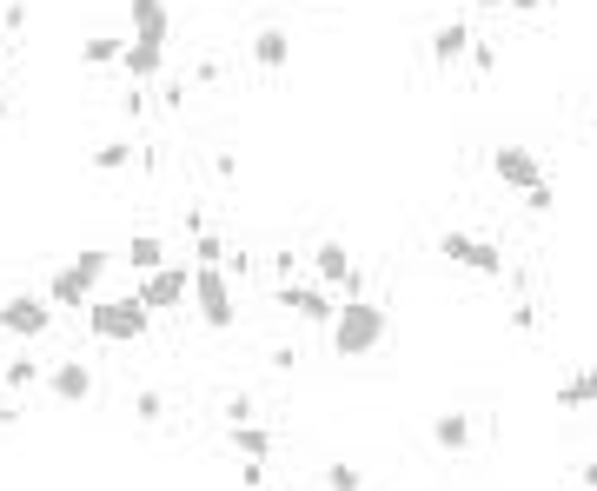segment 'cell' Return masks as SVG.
<instances>
[{
    "label": "cell",
    "mask_w": 597,
    "mask_h": 491,
    "mask_svg": "<svg viewBox=\"0 0 597 491\" xmlns=\"http://www.w3.org/2000/svg\"><path fill=\"white\" fill-rule=\"evenodd\" d=\"M385 333H392V313L385 306H372V299H339L332 306V319H326V339H332V352L339 359H372L379 346H385Z\"/></svg>",
    "instance_id": "cell-1"
},
{
    "label": "cell",
    "mask_w": 597,
    "mask_h": 491,
    "mask_svg": "<svg viewBox=\"0 0 597 491\" xmlns=\"http://www.w3.org/2000/svg\"><path fill=\"white\" fill-rule=\"evenodd\" d=\"M106 266H113L106 246H86L80 259L53 266V279H47V306H53V313H80V306L100 293V273H106Z\"/></svg>",
    "instance_id": "cell-2"
},
{
    "label": "cell",
    "mask_w": 597,
    "mask_h": 491,
    "mask_svg": "<svg viewBox=\"0 0 597 491\" xmlns=\"http://www.w3.org/2000/svg\"><path fill=\"white\" fill-rule=\"evenodd\" d=\"M86 333L100 346H133V339L153 333V313L140 306V293H126V299H86Z\"/></svg>",
    "instance_id": "cell-3"
},
{
    "label": "cell",
    "mask_w": 597,
    "mask_h": 491,
    "mask_svg": "<svg viewBox=\"0 0 597 491\" xmlns=\"http://www.w3.org/2000/svg\"><path fill=\"white\" fill-rule=\"evenodd\" d=\"M193 306H199L206 333H233V326H239V306H233V279H226V266H193Z\"/></svg>",
    "instance_id": "cell-4"
},
{
    "label": "cell",
    "mask_w": 597,
    "mask_h": 491,
    "mask_svg": "<svg viewBox=\"0 0 597 491\" xmlns=\"http://www.w3.org/2000/svg\"><path fill=\"white\" fill-rule=\"evenodd\" d=\"M0 333H7L13 346L47 339V333H53V306H47V293H13V299H0Z\"/></svg>",
    "instance_id": "cell-5"
},
{
    "label": "cell",
    "mask_w": 597,
    "mask_h": 491,
    "mask_svg": "<svg viewBox=\"0 0 597 491\" xmlns=\"http://www.w3.org/2000/svg\"><path fill=\"white\" fill-rule=\"evenodd\" d=\"M140 306L146 313H179L186 299H193V273L186 266H153V273H140Z\"/></svg>",
    "instance_id": "cell-6"
},
{
    "label": "cell",
    "mask_w": 597,
    "mask_h": 491,
    "mask_svg": "<svg viewBox=\"0 0 597 491\" xmlns=\"http://www.w3.org/2000/svg\"><path fill=\"white\" fill-rule=\"evenodd\" d=\"M312 279H319L326 293H339V299L359 293V266H352V253H346L339 239H319V246H312Z\"/></svg>",
    "instance_id": "cell-7"
},
{
    "label": "cell",
    "mask_w": 597,
    "mask_h": 491,
    "mask_svg": "<svg viewBox=\"0 0 597 491\" xmlns=\"http://www.w3.org/2000/svg\"><path fill=\"white\" fill-rule=\"evenodd\" d=\"M279 306H286V313H299L306 326H326V319H332V306H339V293H326L319 279H279Z\"/></svg>",
    "instance_id": "cell-8"
},
{
    "label": "cell",
    "mask_w": 597,
    "mask_h": 491,
    "mask_svg": "<svg viewBox=\"0 0 597 491\" xmlns=\"http://www.w3.org/2000/svg\"><path fill=\"white\" fill-rule=\"evenodd\" d=\"M40 386H47L60 406H86L100 379H93V366H86V359H66V366H47V379H40Z\"/></svg>",
    "instance_id": "cell-9"
},
{
    "label": "cell",
    "mask_w": 597,
    "mask_h": 491,
    "mask_svg": "<svg viewBox=\"0 0 597 491\" xmlns=\"http://www.w3.org/2000/svg\"><path fill=\"white\" fill-rule=\"evenodd\" d=\"M492 173H498L512 193H525V186H538V180H545V166H538V153H532V146H498V153H492Z\"/></svg>",
    "instance_id": "cell-10"
},
{
    "label": "cell",
    "mask_w": 597,
    "mask_h": 491,
    "mask_svg": "<svg viewBox=\"0 0 597 491\" xmlns=\"http://www.w3.org/2000/svg\"><path fill=\"white\" fill-rule=\"evenodd\" d=\"M253 67L259 73H286L292 67V33L286 27H259L253 33Z\"/></svg>",
    "instance_id": "cell-11"
},
{
    "label": "cell",
    "mask_w": 597,
    "mask_h": 491,
    "mask_svg": "<svg viewBox=\"0 0 597 491\" xmlns=\"http://www.w3.org/2000/svg\"><path fill=\"white\" fill-rule=\"evenodd\" d=\"M40 379H47V366H40V359H33L27 346H20V352H13V359L0 366V392H7V399H20V392H33Z\"/></svg>",
    "instance_id": "cell-12"
},
{
    "label": "cell",
    "mask_w": 597,
    "mask_h": 491,
    "mask_svg": "<svg viewBox=\"0 0 597 491\" xmlns=\"http://www.w3.org/2000/svg\"><path fill=\"white\" fill-rule=\"evenodd\" d=\"M432 446H439L445 459H465V452H472V419H465V412H439V419H432Z\"/></svg>",
    "instance_id": "cell-13"
},
{
    "label": "cell",
    "mask_w": 597,
    "mask_h": 491,
    "mask_svg": "<svg viewBox=\"0 0 597 491\" xmlns=\"http://www.w3.org/2000/svg\"><path fill=\"white\" fill-rule=\"evenodd\" d=\"M465 47H472V27L452 13V20L432 33V67H459V60H465Z\"/></svg>",
    "instance_id": "cell-14"
},
{
    "label": "cell",
    "mask_w": 597,
    "mask_h": 491,
    "mask_svg": "<svg viewBox=\"0 0 597 491\" xmlns=\"http://www.w3.org/2000/svg\"><path fill=\"white\" fill-rule=\"evenodd\" d=\"M226 446H233L239 459H272V432H266V426H253V419L226 426Z\"/></svg>",
    "instance_id": "cell-15"
},
{
    "label": "cell",
    "mask_w": 597,
    "mask_h": 491,
    "mask_svg": "<svg viewBox=\"0 0 597 491\" xmlns=\"http://www.w3.org/2000/svg\"><path fill=\"white\" fill-rule=\"evenodd\" d=\"M133 40L166 47V0H133Z\"/></svg>",
    "instance_id": "cell-16"
},
{
    "label": "cell",
    "mask_w": 597,
    "mask_h": 491,
    "mask_svg": "<svg viewBox=\"0 0 597 491\" xmlns=\"http://www.w3.org/2000/svg\"><path fill=\"white\" fill-rule=\"evenodd\" d=\"M126 266H133V273H153V266H166V239H153V233H133V239H126Z\"/></svg>",
    "instance_id": "cell-17"
},
{
    "label": "cell",
    "mask_w": 597,
    "mask_h": 491,
    "mask_svg": "<svg viewBox=\"0 0 597 491\" xmlns=\"http://www.w3.org/2000/svg\"><path fill=\"white\" fill-rule=\"evenodd\" d=\"M558 406H572V412H578V406H597V372H591V366L572 372V379L558 386Z\"/></svg>",
    "instance_id": "cell-18"
},
{
    "label": "cell",
    "mask_w": 597,
    "mask_h": 491,
    "mask_svg": "<svg viewBox=\"0 0 597 491\" xmlns=\"http://www.w3.org/2000/svg\"><path fill=\"white\" fill-rule=\"evenodd\" d=\"M120 53H126V40H113V33L80 40V60H86V67H120Z\"/></svg>",
    "instance_id": "cell-19"
},
{
    "label": "cell",
    "mask_w": 597,
    "mask_h": 491,
    "mask_svg": "<svg viewBox=\"0 0 597 491\" xmlns=\"http://www.w3.org/2000/svg\"><path fill=\"white\" fill-rule=\"evenodd\" d=\"M86 166H93V173H126V166H133V140H106V146H93Z\"/></svg>",
    "instance_id": "cell-20"
},
{
    "label": "cell",
    "mask_w": 597,
    "mask_h": 491,
    "mask_svg": "<svg viewBox=\"0 0 597 491\" xmlns=\"http://www.w3.org/2000/svg\"><path fill=\"white\" fill-rule=\"evenodd\" d=\"M472 246H478V233H459V226H445V233H439V259H452V266H465V259H472Z\"/></svg>",
    "instance_id": "cell-21"
},
{
    "label": "cell",
    "mask_w": 597,
    "mask_h": 491,
    "mask_svg": "<svg viewBox=\"0 0 597 491\" xmlns=\"http://www.w3.org/2000/svg\"><path fill=\"white\" fill-rule=\"evenodd\" d=\"M465 266H472V273H478V279H505V253H498V246H492V239H478V246H472V259H465Z\"/></svg>",
    "instance_id": "cell-22"
},
{
    "label": "cell",
    "mask_w": 597,
    "mask_h": 491,
    "mask_svg": "<svg viewBox=\"0 0 597 491\" xmlns=\"http://www.w3.org/2000/svg\"><path fill=\"white\" fill-rule=\"evenodd\" d=\"M133 419H140V426H159V419H166V399H159L153 386H140V392H133Z\"/></svg>",
    "instance_id": "cell-23"
},
{
    "label": "cell",
    "mask_w": 597,
    "mask_h": 491,
    "mask_svg": "<svg viewBox=\"0 0 597 491\" xmlns=\"http://www.w3.org/2000/svg\"><path fill=\"white\" fill-rule=\"evenodd\" d=\"M319 485H332V491H359V485H372V479H366L359 466H326V472H319Z\"/></svg>",
    "instance_id": "cell-24"
},
{
    "label": "cell",
    "mask_w": 597,
    "mask_h": 491,
    "mask_svg": "<svg viewBox=\"0 0 597 491\" xmlns=\"http://www.w3.org/2000/svg\"><path fill=\"white\" fill-rule=\"evenodd\" d=\"M219 266H226V279H253V273H259L253 246H226V259H219Z\"/></svg>",
    "instance_id": "cell-25"
},
{
    "label": "cell",
    "mask_w": 597,
    "mask_h": 491,
    "mask_svg": "<svg viewBox=\"0 0 597 491\" xmlns=\"http://www.w3.org/2000/svg\"><path fill=\"white\" fill-rule=\"evenodd\" d=\"M226 259V239H213V233H193V266H219Z\"/></svg>",
    "instance_id": "cell-26"
},
{
    "label": "cell",
    "mask_w": 597,
    "mask_h": 491,
    "mask_svg": "<svg viewBox=\"0 0 597 491\" xmlns=\"http://www.w3.org/2000/svg\"><path fill=\"white\" fill-rule=\"evenodd\" d=\"M465 60H472L478 73H498V47H492V40H472V47H465Z\"/></svg>",
    "instance_id": "cell-27"
},
{
    "label": "cell",
    "mask_w": 597,
    "mask_h": 491,
    "mask_svg": "<svg viewBox=\"0 0 597 491\" xmlns=\"http://www.w3.org/2000/svg\"><path fill=\"white\" fill-rule=\"evenodd\" d=\"M266 366H272V372H299V352L279 339V346H266Z\"/></svg>",
    "instance_id": "cell-28"
},
{
    "label": "cell",
    "mask_w": 597,
    "mask_h": 491,
    "mask_svg": "<svg viewBox=\"0 0 597 491\" xmlns=\"http://www.w3.org/2000/svg\"><path fill=\"white\" fill-rule=\"evenodd\" d=\"M512 333H538V306H532V299L512 306Z\"/></svg>",
    "instance_id": "cell-29"
},
{
    "label": "cell",
    "mask_w": 597,
    "mask_h": 491,
    "mask_svg": "<svg viewBox=\"0 0 597 491\" xmlns=\"http://www.w3.org/2000/svg\"><path fill=\"white\" fill-rule=\"evenodd\" d=\"M525 206H532V213H552V206H558V200H552V186H545V180H538V186H525Z\"/></svg>",
    "instance_id": "cell-30"
},
{
    "label": "cell",
    "mask_w": 597,
    "mask_h": 491,
    "mask_svg": "<svg viewBox=\"0 0 597 491\" xmlns=\"http://www.w3.org/2000/svg\"><path fill=\"white\" fill-rule=\"evenodd\" d=\"M0 27H7V33H20V27H27V7H20V0H7V7H0Z\"/></svg>",
    "instance_id": "cell-31"
},
{
    "label": "cell",
    "mask_w": 597,
    "mask_h": 491,
    "mask_svg": "<svg viewBox=\"0 0 597 491\" xmlns=\"http://www.w3.org/2000/svg\"><path fill=\"white\" fill-rule=\"evenodd\" d=\"M213 180H226V186H233V180H239V160H233V153H213Z\"/></svg>",
    "instance_id": "cell-32"
},
{
    "label": "cell",
    "mask_w": 597,
    "mask_h": 491,
    "mask_svg": "<svg viewBox=\"0 0 597 491\" xmlns=\"http://www.w3.org/2000/svg\"><path fill=\"white\" fill-rule=\"evenodd\" d=\"M266 266H272V279H299V259H292V253H272Z\"/></svg>",
    "instance_id": "cell-33"
},
{
    "label": "cell",
    "mask_w": 597,
    "mask_h": 491,
    "mask_svg": "<svg viewBox=\"0 0 597 491\" xmlns=\"http://www.w3.org/2000/svg\"><path fill=\"white\" fill-rule=\"evenodd\" d=\"M239 419H253V399H246V392L226 399V426H239Z\"/></svg>",
    "instance_id": "cell-34"
},
{
    "label": "cell",
    "mask_w": 597,
    "mask_h": 491,
    "mask_svg": "<svg viewBox=\"0 0 597 491\" xmlns=\"http://www.w3.org/2000/svg\"><path fill=\"white\" fill-rule=\"evenodd\" d=\"M239 485H266V459H239Z\"/></svg>",
    "instance_id": "cell-35"
},
{
    "label": "cell",
    "mask_w": 597,
    "mask_h": 491,
    "mask_svg": "<svg viewBox=\"0 0 597 491\" xmlns=\"http://www.w3.org/2000/svg\"><path fill=\"white\" fill-rule=\"evenodd\" d=\"M505 7H512V13H545L552 0H505Z\"/></svg>",
    "instance_id": "cell-36"
},
{
    "label": "cell",
    "mask_w": 597,
    "mask_h": 491,
    "mask_svg": "<svg viewBox=\"0 0 597 491\" xmlns=\"http://www.w3.org/2000/svg\"><path fill=\"white\" fill-rule=\"evenodd\" d=\"M578 485H591V491H597V459H585V466H578Z\"/></svg>",
    "instance_id": "cell-37"
},
{
    "label": "cell",
    "mask_w": 597,
    "mask_h": 491,
    "mask_svg": "<svg viewBox=\"0 0 597 491\" xmlns=\"http://www.w3.org/2000/svg\"><path fill=\"white\" fill-rule=\"evenodd\" d=\"M472 7H505V0H472Z\"/></svg>",
    "instance_id": "cell-38"
},
{
    "label": "cell",
    "mask_w": 597,
    "mask_h": 491,
    "mask_svg": "<svg viewBox=\"0 0 597 491\" xmlns=\"http://www.w3.org/2000/svg\"><path fill=\"white\" fill-rule=\"evenodd\" d=\"M7 113H13V106H7V100H0V120H7Z\"/></svg>",
    "instance_id": "cell-39"
},
{
    "label": "cell",
    "mask_w": 597,
    "mask_h": 491,
    "mask_svg": "<svg viewBox=\"0 0 597 491\" xmlns=\"http://www.w3.org/2000/svg\"><path fill=\"white\" fill-rule=\"evenodd\" d=\"M326 7H332V0H326Z\"/></svg>",
    "instance_id": "cell-40"
}]
</instances>
